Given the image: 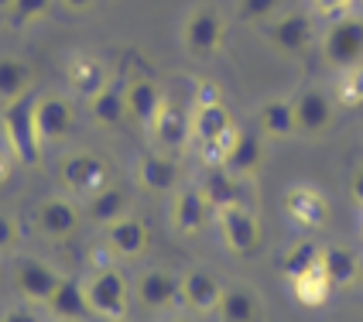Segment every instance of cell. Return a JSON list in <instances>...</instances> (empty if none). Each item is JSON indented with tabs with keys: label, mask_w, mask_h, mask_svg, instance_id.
I'll return each instance as SVG.
<instances>
[{
	"label": "cell",
	"mask_w": 363,
	"mask_h": 322,
	"mask_svg": "<svg viewBox=\"0 0 363 322\" xmlns=\"http://www.w3.org/2000/svg\"><path fill=\"white\" fill-rule=\"evenodd\" d=\"M18 243H21L18 216H11V213H4V209H0V254H11Z\"/></svg>",
	"instance_id": "d590c367"
},
{
	"label": "cell",
	"mask_w": 363,
	"mask_h": 322,
	"mask_svg": "<svg viewBox=\"0 0 363 322\" xmlns=\"http://www.w3.org/2000/svg\"><path fill=\"white\" fill-rule=\"evenodd\" d=\"M11 151H7V144L0 141V185H4V182H7V175H11Z\"/></svg>",
	"instance_id": "b9f144b4"
},
{
	"label": "cell",
	"mask_w": 363,
	"mask_h": 322,
	"mask_svg": "<svg viewBox=\"0 0 363 322\" xmlns=\"http://www.w3.org/2000/svg\"><path fill=\"white\" fill-rule=\"evenodd\" d=\"M257 131L264 141H291L298 138V123H295V106L284 96H271L257 106Z\"/></svg>",
	"instance_id": "cb8c5ba5"
},
{
	"label": "cell",
	"mask_w": 363,
	"mask_h": 322,
	"mask_svg": "<svg viewBox=\"0 0 363 322\" xmlns=\"http://www.w3.org/2000/svg\"><path fill=\"white\" fill-rule=\"evenodd\" d=\"M55 0H11V11H7V21L14 28H31L52 14Z\"/></svg>",
	"instance_id": "d6a6232c"
},
{
	"label": "cell",
	"mask_w": 363,
	"mask_h": 322,
	"mask_svg": "<svg viewBox=\"0 0 363 322\" xmlns=\"http://www.w3.org/2000/svg\"><path fill=\"white\" fill-rule=\"evenodd\" d=\"M360 278H363V271H360Z\"/></svg>",
	"instance_id": "7dc6e473"
},
{
	"label": "cell",
	"mask_w": 363,
	"mask_h": 322,
	"mask_svg": "<svg viewBox=\"0 0 363 322\" xmlns=\"http://www.w3.org/2000/svg\"><path fill=\"white\" fill-rule=\"evenodd\" d=\"M295 123H298V138H323L325 131L336 123V100L333 93H325L323 86H308L295 100Z\"/></svg>",
	"instance_id": "9a60e30c"
},
{
	"label": "cell",
	"mask_w": 363,
	"mask_h": 322,
	"mask_svg": "<svg viewBox=\"0 0 363 322\" xmlns=\"http://www.w3.org/2000/svg\"><path fill=\"white\" fill-rule=\"evenodd\" d=\"M0 322H41V316L28 305H14V309H7V312H0Z\"/></svg>",
	"instance_id": "f35d334b"
},
{
	"label": "cell",
	"mask_w": 363,
	"mask_h": 322,
	"mask_svg": "<svg viewBox=\"0 0 363 322\" xmlns=\"http://www.w3.org/2000/svg\"><path fill=\"white\" fill-rule=\"evenodd\" d=\"M209 213H213V206L209 199L202 196L199 185H185V189H175L172 192V206H168V223H172V230L182 233V237H192V233H199L206 220H209Z\"/></svg>",
	"instance_id": "e0dca14e"
},
{
	"label": "cell",
	"mask_w": 363,
	"mask_h": 322,
	"mask_svg": "<svg viewBox=\"0 0 363 322\" xmlns=\"http://www.w3.org/2000/svg\"><path fill=\"white\" fill-rule=\"evenodd\" d=\"M147 134H151V141L158 144V151L179 155L185 144H192V110H185L172 93H164V100L158 106L151 127H147Z\"/></svg>",
	"instance_id": "30bf717a"
},
{
	"label": "cell",
	"mask_w": 363,
	"mask_h": 322,
	"mask_svg": "<svg viewBox=\"0 0 363 322\" xmlns=\"http://www.w3.org/2000/svg\"><path fill=\"white\" fill-rule=\"evenodd\" d=\"M216 226H220V237L226 243V250L233 257H254L257 247H261V220L250 206H223L216 209Z\"/></svg>",
	"instance_id": "52a82bcc"
},
{
	"label": "cell",
	"mask_w": 363,
	"mask_h": 322,
	"mask_svg": "<svg viewBox=\"0 0 363 322\" xmlns=\"http://www.w3.org/2000/svg\"><path fill=\"white\" fill-rule=\"evenodd\" d=\"M319 267H323V274L329 278L333 288H350V284L360 282V261H357V254L353 250H346L340 243H329L323 247V254H319Z\"/></svg>",
	"instance_id": "83f0119b"
},
{
	"label": "cell",
	"mask_w": 363,
	"mask_h": 322,
	"mask_svg": "<svg viewBox=\"0 0 363 322\" xmlns=\"http://www.w3.org/2000/svg\"><path fill=\"white\" fill-rule=\"evenodd\" d=\"M134 295H138V302H141L144 309H151V312L168 309L172 302H179V274H172V271H164V267H151V271H144L141 278H138Z\"/></svg>",
	"instance_id": "4316f807"
},
{
	"label": "cell",
	"mask_w": 363,
	"mask_h": 322,
	"mask_svg": "<svg viewBox=\"0 0 363 322\" xmlns=\"http://www.w3.org/2000/svg\"><path fill=\"white\" fill-rule=\"evenodd\" d=\"M319 254H323V247L315 240H298L295 247H288V254L281 257V274L291 282V278H298L305 271L319 267Z\"/></svg>",
	"instance_id": "1f68e13d"
},
{
	"label": "cell",
	"mask_w": 363,
	"mask_h": 322,
	"mask_svg": "<svg viewBox=\"0 0 363 322\" xmlns=\"http://www.w3.org/2000/svg\"><path fill=\"white\" fill-rule=\"evenodd\" d=\"M35 96V93H31ZM31 96H24L18 103H7L4 113H0V141L7 144L11 158L35 168L41 161V141L38 131H35V113H31Z\"/></svg>",
	"instance_id": "7a4b0ae2"
},
{
	"label": "cell",
	"mask_w": 363,
	"mask_h": 322,
	"mask_svg": "<svg viewBox=\"0 0 363 322\" xmlns=\"http://www.w3.org/2000/svg\"><path fill=\"white\" fill-rule=\"evenodd\" d=\"M216 316L220 322H261V302L247 288H223Z\"/></svg>",
	"instance_id": "f546056e"
},
{
	"label": "cell",
	"mask_w": 363,
	"mask_h": 322,
	"mask_svg": "<svg viewBox=\"0 0 363 322\" xmlns=\"http://www.w3.org/2000/svg\"><path fill=\"white\" fill-rule=\"evenodd\" d=\"M110 322H127V319H110Z\"/></svg>",
	"instance_id": "bcb514c9"
},
{
	"label": "cell",
	"mask_w": 363,
	"mask_h": 322,
	"mask_svg": "<svg viewBox=\"0 0 363 322\" xmlns=\"http://www.w3.org/2000/svg\"><path fill=\"white\" fill-rule=\"evenodd\" d=\"M127 299H130V288H127L123 271H117V267H100L86 282V302L93 309V316L123 319L127 316Z\"/></svg>",
	"instance_id": "7c38bea8"
},
{
	"label": "cell",
	"mask_w": 363,
	"mask_h": 322,
	"mask_svg": "<svg viewBox=\"0 0 363 322\" xmlns=\"http://www.w3.org/2000/svg\"><path fill=\"white\" fill-rule=\"evenodd\" d=\"M264 38L274 52L281 55H305L315 41V21L305 11H291V14H274V18L261 24Z\"/></svg>",
	"instance_id": "9c48e42d"
},
{
	"label": "cell",
	"mask_w": 363,
	"mask_h": 322,
	"mask_svg": "<svg viewBox=\"0 0 363 322\" xmlns=\"http://www.w3.org/2000/svg\"><path fill=\"white\" fill-rule=\"evenodd\" d=\"M134 179L147 192L172 196L182 185V168H179V161H175V155H168V151H147L134 165Z\"/></svg>",
	"instance_id": "d6986e66"
},
{
	"label": "cell",
	"mask_w": 363,
	"mask_h": 322,
	"mask_svg": "<svg viewBox=\"0 0 363 322\" xmlns=\"http://www.w3.org/2000/svg\"><path fill=\"white\" fill-rule=\"evenodd\" d=\"M103 240L106 247L121 257V261H138L147 254V247H151V230H147V223L141 216H121V220L106 223L103 226Z\"/></svg>",
	"instance_id": "ac0fdd59"
},
{
	"label": "cell",
	"mask_w": 363,
	"mask_h": 322,
	"mask_svg": "<svg viewBox=\"0 0 363 322\" xmlns=\"http://www.w3.org/2000/svg\"><path fill=\"white\" fill-rule=\"evenodd\" d=\"M281 209L298 230H323L329 223V199H325L323 189H315L308 182H295L284 189Z\"/></svg>",
	"instance_id": "4fadbf2b"
},
{
	"label": "cell",
	"mask_w": 363,
	"mask_h": 322,
	"mask_svg": "<svg viewBox=\"0 0 363 322\" xmlns=\"http://www.w3.org/2000/svg\"><path fill=\"white\" fill-rule=\"evenodd\" d=\"M89 106V117L93 123H100V127H121L127 121V96H123V79L121 76H110V79L103 82L100 89L86 100Z\"/></svg>",
	"instance_id": "603a6c76"
},
{
	"label": "cell",
	"mask_w": 363,
	"mask_h": 322,
	"mask_svg": "<svg viewBox=\"0 0 363 322\" xmlns=\"http://www.w3.org/2000/svg\"><path fill=\"white\" fill-rule=\"evenodd\" d=\"M350 196H353V202L357 206H363V165L353 172V182H350Z\"/></svg>",
	"instance_id": "60d3db41"
},
{
	"label": "cell",
	"mask_w": 363,
	"mask_h": 322,
	"mask_svg": "<svg viewBox=\"0 0 363 322\" xmlns=\"http://www.w3.org/2000/svg\"><path fill=\"white\" fill-rule=\"evenodd\" d=\"M127 213H130V192L123 189L121 182H106L100 192H93L89 199L82 202V216L93 220V223H100V226L121 220Z\"/></svg>",
	"instance_id": "d4e9b609"
},
{
	"label": "cell",
	"mask_w": 363,
	"mask_h": 322,
	"mask_svg": "<svg viewBox=\"0 0 363 322\" xmlns=\"http://www.w3.org/2000/svg\"><path fill=\"white\" fill-rule=\"evenodd\" d=\"M7 11H11V0H0V14L7 18Z\"/></svg>",
	"instance_id": "7bdbcfd3"
},
{
	"label": "cell",
	"mask_w": 363,
	"mask_h": 322,
	"mask_svg": "<svg viewBox=\"0 0 363 322\" xmlns=\"http://www.w3.org/2000/svg\"><path fill=\"white\" fill-rule=\"evenodd\" d=\"M62 11H69V14H86V11H93L100 0H55Z\"/></svg>",
	"instance_id": "ab89813d"
},
{
	"label": "cell",
	"mask_w": 363,
	"mask_h": 322,
	"mask_svg": "<svg viewBox=\"0 0 363 322\" xmlns=\"http://www.w3.org/2000/svg\"><path fill=\"white\" fill-rule=\"evenodd\" d=\"M284 0H237V18L243 24H267L281 11Z\"/></svg>",
	"instance_id": "e575fe53"
},
{
	"label": "cell",
	"mask_w": 363,
	"mask_h": 322,
	"mask_svg": "<svg viewBox=\"0 0 363 322\" xmlns=\"http://www.w3.org/2000/svg\"><path fill=\"white\" fill-rule=\"evenodd\" d=\"M291 295H295V302L305 305V309H319V305L329 302V292H333V284L329 278L323 274V267H312V271H305L298 278H291Z\"/></svg>",
	"instance_id": "4dcf8cb0"
},
{
	"label": "cell",
	"mask_w": 363,
	"mask_h": 322,
	"mask_svg": "<svg viewBox=\"0 0 363 322\" xmlns=\"http://www.w3.org/2000/svg\"><path fill=\"white\" fill-rule=\"evenodd\" d=\"M323 59L333 69H350L363 62V14H340L323 31Z\"/></svg>",
	"instance_id": "5b68a950"
},
{
	"label": "cell",
	"mask_w": 363,
	"mask_h": 322,
	"mask_svg": "<svg viewBox=\"0 0 363 322\" xmlns=\"http://www.w3.org/2000/svg\"><path fill=\"white\" fill-rule=\"evenodd\" d=\"M336 100L346 103V106H360L363 103V62L360 65H350V69H340Z\"/></svg>",
	"instance_id": "836d02e7"
},
{
	"label": "cell",
	"mask_w": 363,
	"mask_h": 322,
	"mask_svg": "<svg viewBox=\"0 0 363 322\" xmlns=\"http://www.w3.org/2000/svg\"><path fill=\"white\" fill-rule=\"evenodd\" d=\"M31 113H35V131H38L41 148L48 144H62L72 131H76V103L65 93H35L31 96Z\"/></svg>",
	"instance_id": "277c9868"
},
{
	"label": "cell",
	"mask_w": 363,
	"mask_h": 322,
	"mask_svg": "<svg viewBox=\"0 0 363 322\" xmlns=\"http://www.w3.org/2000/svg\"><path fill=\"white\" fill-rule=\"evenodd\" d=\"M65 278L55 264L41 261V257H18L11 267V282L18 288V295L31 305H45L52 299V292L59 288V282Z\"/></svg>",
	"instance_id": "5bb4252c"
},
{
	"label": "cell",
	"mask_w": 363,
	"mask_h": 322,
	"mask_svg": "<svg viewBox=\"0 0 363 322\" xmlns=\"http://www.w3.org/2000/svg\"><path fill=\"white\" fill-rule=\"evenodd\" d=\"M357 0H312V11L323 14V18H340V14H350Z\"/></svg>",
	"instance_id": "8d00e7d4"
},
{
	"label": "cell",
	"mask_w": 363,
	"mask_h": 322,
	"mask_svg": "<svg viewBox=\"0 0 363 322\" xmlns=\"http://www.w3.org/2000/svg\"><path fill=\"white\" fill-rule=\"evenodd\" d=\"M55 179H59L65 196L86 202L93 192H100L106 182H113V172H110V161L96 151H69L55 165Z\"/></svg>",
	"instance_id": "6da1fadb"
},
{
	"label": "cell",
	"mask_w": 363,
	"mask_h": 322,
	"mask_svg": "<svg viewBox=\"0 0 363 322\" xmlns=\"http://www.w3.org/2000/svg\"><path fill=\"white\" fill-rule=\"evenodd\" d=\"M123 96H127V121L141 123L147 131L164 100V89L158 86V79H151L144 72H134V76L123 79Z\"/></svg>",
	"instance_id": "ffe728a7"
},
{
	"label": "cell",
	"mask_w": 363,
	"mask_h": 322,
	"mask_svg": "<svg viewBox=\"0 0 363 322\" xmlns=\"http://www.w3.org/2000/svg\"><path fill=\"white\" fill-rule=\"evenodd\" d=\"M0 282H4V267H0Z\"/></svg>",
	"instance_id": "f6af8a7d"
},
{
	"label": "cell",
	"mask_w": 363,
	"mask_h": 322,
	"mask_svg": "<svg viewBox=\"0 0 363 322\" xmlns=\"http://www.w3.org/2000/svg\"><path fill=\"white\" fill-rule=\"evenodd\" d=\"M182 48L196 59H209L216 55L223 45H226V18L213 4H196L185 18H182L179 28Z\"/></svg>",
	"instance_id": "3957f363"
},
{
	"label": "cell",
	"mask_w": 363,
	"mask_h": 322,
	"mask_svg": "<svg viewBox=\"0 0 363 322\" xmlns=\"http://www.w3.org/2000/svg\"><path fill=\"white\" fill-rule=\"evenodd\" d=\"M264 161H267V141H264V134L261 131H250V127H237L233 138L223 148L220 168L247 182L250 175L261 172Z\"/></svg>",
	"instance_id": "8fae6325"
},
{
	"label": "cell",
	"mask_w": 363,
	"mask_h": 322,
	"mask_svg": "<svg viewBox=\"0 0 363 322\" xmlns=\"http://www.w3.org/2000/svg\"><path fill=\"white\" fill-rule=\"evenodd\" d=\"M202 196L209 199V206H213V213L216 209H223V206H237V202H243V179H237V175H230V172H223L220 165L202 179Z\"/></svg>",
	"instance_id": "f1b7e54d"
},
{
	"label": "cell",
	"mask_w": 363,
	"mask_h": 322,
	"mask_svg": "<svg viewBox=\"0 0 363 322\" xmlns=\"http://www.w3.org/2000/svg\"><path fill=\"white\" fill-rule=\"evenodd\" d=\"M168 322H189V319H168Z\"/></svg>",
	"instance_id": "ee69618b"
},
{
	"label": "cell",
	"mask_w": 363,
	"mask_h": 322,
	"mask_svg": "<svg viewBox=\"0 0 363 322\" xmlns=\"http://www.w3.org/2000/svg\"><path fill=\"white\" fill-rule=\"evenodd\" d=\"M223 299V284L206 267H189L179 274V302L192 309L196 316H216Z\"/></svg>",
	"instance_id": "2e32d148"
},
{
	"label": "cell",
	"mask_w": 363,
	"mask_h": 322,
	"mask_svg": "<svg viewBox=\"0 0 363 322\" xmlns=\"http://www.w3.org/2000/svg\"><path fill=\"white\" fill-rule=\"evenodd\" d=\"M31 93H38L31 62L24 55H14V52H0V106L18 103Z\"/></svg>",
	"instance_id": "7402d4cb"
},
{
	"label": "cell",
	"mask_w": 363,
	"mask_h": 322,
	"mask_svg": "<svg viewBox=\"0 0 363 322\" xmlns=\"http://www.w3.org/2000/svg\"><path fill=\"white\" fill-rule=\"evenodd\" d=\"M216 100H223L220 82H213V79H199V82H196V100H192V106H202V103H216Z\"/></svg>",
	"instance_id": "74e56055"
},
{
	"label": "cell",
	"mask_w": 363,
	"mask_h": 322,
	"mask_svg": "<svg viewBox=\"0 0 363 322\" xmlns=\"http://www.w3.org/2000/svg\"><path fill=\"white\" fill-rule=\"evenodd\" d=\"M45 309L55 322H82L93 316V309L86 302V284L72 282V278H62L59 288L52 292V299L45 302Z\"/></svg>",
	"instance_id": "484cf974"
},
{
	"label": "cell",
	"mask_w": 363,
	"mask_h": 322,
	"mask_svg": "<svg viewBox=\"0 0 363 322\" xmlns=\"http://www.w3.org/2000/svg\"><path fill=\"white\" fill-rule=\"evenodd\" d=\"M106 79H110V69H106V62H103L100 55H93V52H72L69 62H65V82H69V89H72L76 96H82V100H89Z\"/></svg>",
	"instance_id": "44dd1931"
},
{
	"label": "cell",
	"mask_w": 363,
	"mask_h": 322,
	"mask_svg": "<svg viewBox=\"0 0 363 322\" xmlns=\"http://www.w3.org/2000/svg\"><path fill=\"white\" fill-rule=\"evenodd\" d=\"M237 123L230 117L226 103H202V106H192V141L202 148V158L206 161H216L220 165L223 158V148L226 141L233 138Z\"/></svg>",
	"instance_id": "8992f818"
},
{
	"label": "cell",
	"mask_w": 363,
	"mask_h": 322,
	"mask_svg": "<svg viewBox=\"0 0 363 322\" xmlns=\"http://www.w3.org/2000/svg\"><path fill=\"white\" fill-rule=\"evenodd\" d=\"M31 223L45 240H69L82 226V206L72 196H45L31 209Z\"/></svg>",
	"instance_id": "ba28073f"
}]
</instances>
